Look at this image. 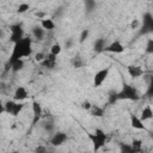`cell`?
<instances>
[{
  "mask_svg": "<svg viewBox=\"0 0 153 153\" xmlns=\"http://www.w3.org/2000/svg\"><path fill=\"white\" fill-rule=\"evenodd\" d=\"M32 54V39L30 37H24L17 43H13V49L10 55L7 63H11L16 60L29 57Z\"/></svg>",
  "mask_w": 153,
  "mask_h": 153,
  "instance_id": "cell-1",
  "label": "cell"
},
{
  "mask_svg": "<svg viewBox=\"0 0 153 153\" xmlns=\"http://www.w3.org/2000/svg\"><path fill=\"white\" fill-rule=\"evenodd\" d=\"M117 98H118V100H133V102H136L141 97H140L137 90L134 86H131L129 84H123L122 88L117 92Z\"/></svg>",
  "mask_w": 153,
  "mask_h": 153,
  "instance_id": "cell-2",
  "label": "cell"
},
{
  "mask_svg": "<svg viewBox=\"0 0 153 153\" xmlns=\"http://www.w3.org/2000/svg\"><path fill=\"white\" fill-rule=\"evenodd\" d=\"M87 136H88L90 141L92 142L94 151H99L102 147H104L106 143V140H108V135L105 134V131L99 128H97L94 130V133H87Z\"/></svg>",
  "mask_w": 153,
  "mask_h": 153,
  "instance_id": "cell-3",
  "label": "cell"
},
{
  "mask_svg": "<svg viewBox=\"0 0 153 153\" xmlns=\"http://www.w3.org/2000/svg\"><path fill=\"white\" fill-rule=\"evenodd\" d=\"M24 109V104L17 100H7L2 108V111L11 115V116H18Z\"/></svg>",
  "mask_w": 153,
  "mask_h": 153,
  "instance_id": "cell-4",
  "label": "cell"
},
{
  "mask_svg": "<svg viewBox=\"0 0 153 153\" xmlns=\"http://www.w3.org/2000/svg\"><path fill=\"white\" fill-rule=\"evenodd\" d=\"M153 33V16L149 12H146L142 17V24L140 27V35Z\"/></svg>",
  "mask_w": 153,
  "mask_h": 153,
  "instance_id": "cell-5",
  "label": "cell"
},
{
  "mask_svg": "<svg viewBox=\"0 0 153 153\" xmlns=\"http://www.w3.org/2000/svg\"><path fill=\"white\" fill-rule=\"evenodd\" d=\"M10 41L12 43H17L18 41H20L22 38H24V29L23 25L20 23L13 24L10 26Z\"/></svg>",
  "mask_w": 153,
  "mask_h": 153,
  "instance_id": "cell-6",
  "label": "cell"
},
{
  "mask_svg": "<svg viewBox=\"0 0 153 153\" xmlns=\"http://www.w3.org/2000/svg\"><path fill=\"white\" fill-rule=\"evenodd\" d=\"M109 73H110V67H105V68L99 69V71L94 74V76H93V86H94V87H99V86L106 80Z\"/></svg>",
  "mask_w": 153,
  "mask_h": 153,
  "instance_id": "cell-7",
  "label": "cell"
},
{
  "mask_svg": "<svg viewBox=\"0 0 153 153\" xmlns=\"http://www.w3.org/2000/svg\"><path fill=\"white\" fill-rule=\"evenodd\" d=\"M32 112H33V117H32V123H31V127H35L38 121L42 118V115H43V109H42V105L33 100L32 102Z\"/></svg>",
  "mask_w": 153,
  "mask_h": 153,
  "instance_id": "cell-8",
  "label": "cell"
},
{
  "mask_svg": "<svg viewBox=\"0 0 153 153\" xmlns=\"http://www.w3.org/2000/svg\"><path fill=\"white\" fill-rule=\"evenodd\" d=\"M67 140H68V136H67V134H66L65 131H56V133H54V135L51 136L50 143H51V146H54V147H59V146L63 145Z\"/></svg>",
  "mask_w": 153,
  "mask_h": 153,
  "instance_id": "cell-9",
  "label": "cell"
},
{
  "mask_svg": "<svg viewBox=\"0 0 153 153\" xmlns=\"http://www.w3.org/2000/svg\"><path fill=\"white\" fill-rule=\"evenodd\" d=\"M106 53H112V54H122L124 51V45L120 41H114L110 44H108L104 49Z\"/></svg>",
  "mask_w": 153,
  "mask_h": 153,
  "instance_id": "cell-10",
  "label": "cell"
},
{
  "mask_svg": "<svg viewBox=\"0 0 153 153\" xmlns=\"http://www.w3.org/2000/svg\"><path fill=\"white\" fill-rule=\"evenodd\" d=\"M29 97V92L24 86H18L13 93V99L17 102H23Z\"/></svg>",
  "mask_w": 153,
  "mask_h": 153,
  "instance_id": "cell-11",
  "label": "cell"
},
{
  "mask_svg": "<svg viewBox=\"0 0 153 153\" xmlns=\"http://www.w3.org/2000/svg\"><path fill=\"white\" fill-rule=\"evenodd\" d=\"M130 126L134 129H137V130H147L146 126L143 124V121L139 116H136L134 114L130 115Z\"/></svg>",
  "mask_w": 153,
  "mask_h": 153,
  "instance_id": "cell-12",
  "label": "cell"
},
{
  "mask_svg": "<svg viewBox=\"0 0 153 153\" xmlns=\"http://www.w3.org/2000/svg\"><path fill=\"white\" fill-rule=\"evenodd\" d=\"M127 72L133 79H137L143 74V69L140 66H135V65H129L127 67Z\"/></svg>",
  "mask_w": 153,
  "mask_h": 153,
  "instance_id": "cell-13",
  "label": "cell"
},
{
  "mask_svg": "<svg viewBox=\"0 0 153 153\" xmlns=\"http://www.w3.org/2000/svg\"><path fill=\"white\" fill-rule=\"evenodd\" d=\"M42 66H43L44 68L53 69V68L56 66V55L49 53V54L45 56V59L42 61Z\"/></svg>",
  "mask_w": 153,
  "mask_h": 153,
  "instance_id": "cell-14",
  "label": "cell"
},
{
  "mask_svg": "<svg viewBox=\"0 0 153 153\" xmlns=\"http://www.w3.org/2000/svg\"><path fill=\"white\" fill-rule=\"evenodd\" d=\"M7 67H8L12 72L17 73V72H19V71H22V69L24 68V61H23V59L16 60V61H13V62H11V63H7Z\"/></svg>",
  "mask_w": 153,
  "mask_h": 153,
  "instance_id": "cell-15",
  "label": "cell"
},
{
  "mask_svg": "<svg viewBox=\"0 0 153 153\" xmlns=\"http://www.w3.org/2000/svg\"><path fill=\"white\" fill-rule=\"evenodd\" d=\"M140 118L145 122V121H148L151 118H153V110L149 105L145 106L142 110H141V114H140Z\"/></svg>",
  "mask_w": 153,
  "mask_h": 153,
  "instance_id": "cell-16",
  "label": "cell"
},
{
  "mask_svg": "<svg viewBox=\"0 0 153 153\" xmlns=\"http://www.w3.org/2000/svg\"><path fill=\"white\" fill-rule=\"evenodd\" d=\"M105 47H106V42H105L104 38H97V39L94 41V43H93V50H94L96 53H102V51H104Z\"/></svg>",
  "mask_w": 153,
  "mask_h": 153,
  "instance_id": "cell-17",
  "label": "cell"
},
{
  "mask_svg": "<svg viewBox=\"0 0 153 153\" xmlns=\"http://www.w3.org/2000/svg\"><path fill=\"white\" fill-rule=\"evenodd\" d=\"M41 26L45 31H51L55 29V23L50 18H43V19H41Z\"/></svg>",
  "mask_w": 153,
  "mask_h": 153,
  "instance_id": "cell-18",
  "label": "cell"
},
{
  "mask_svg": "<svg viewBox=\"0 0 153 153\" xmlns=\"http://www.w3.org/2000/svg\"><path fill=\"white\" fill-rule=\"evenodd\" d=\"M32 35H33V37H35L36 39H38V41H42V39L44 38V35H45V30H44L42 26H38V25H36V26H33V27H32Z\"/></svg>",
  "mask_w": 153,
  "mask_h": 153,
  "instance_id": "cell-19",
  "label": "cell"
},
{
  "mask_svg": "<svg viewBox=\"0 0 153 153\" xmlns=\"http://www.w3.org/2000/svg\"><path fill=\"white\" fill-rule=\"evenodd\" d=\"M90 114H91V116H94V117H103L104 116V108L92 104V106L90 109Z\"/></svg>",
  "mask_w": 153,
  "mask_h": 153,
  "instance_id": "cell-20",
  "label": "cell"
},
{
  "mask_svg": "<svg viewBox=\"0 0 153 153\" xmlns=\"http://www.w3.org/2000/svg\"><path fill=\"white\" fill-rule=\"evenodd\" d=\"M71 63H72V66H73L74 68H80V67L84 66V60H82L79 55H75V56L71 60Z\"/></svg>",
  "mask_w": 153,
  "mask_h": 153,
  "instance_id": "cell-21",
  "label": "cell"
},
{
  "mask_svg": "<svg viewBox=\"0 0 153 153\" xmlns=\"http://www.w3.org/2000/svg\"><path fill=\"white\" fill-rule=\"evenodd\" d=\"M85 10L90 13V12H93L96 10V6H97V2L96 0H85Z\"/></svg>",
  "mask_w": 153,
  "mask_h": 153,
  "instance_id": "cell-22",
  "label": "cell"
},
{
  "mask_svg": "<svg viewBox=\"0 0 153 153\" xmlns=\"http://www.w3.org/2000/svg\"><path fill=\"white\" fill-rule=\"evenodd\" d=\"M145 96L148 97V98H152V97H153V75L149 78L148 86H147V90H146V92H145Z\"/></svg>",
  "mask_w": 153,
  "mask_h": 153,
  "instance_id": "cell-23",
  "label": "cell"
},
{
  "mask_svg": "<svg viewBox=\"0 0 153 153\" xmlns=\"http://www.w3.org/2000/svg\"><path fill=\"white\" fill-rule=\"evenodd\" d=\"M130 145L133 147V152H140L141 148H142V141L141 140H137V139H134Z\"/></svg>",
  "mask_w": 153,
  "mask_h": 153,
  "instance_id": "cell-24",
  "label": "cell"
},
{
  "mask_svg": "<svg viewBox=\"0 0 153 153\" xmlns=\"http://www.w3.org/2000/svg\"><path fill=\"white\" fill-rule=\"evenodd\" d=\"M61 51H62V45H61L60 43H54V44L50 47V53L54 54V55H56V56H57Z\"/></svg>",
  "mask_w": 153,
  "mask_h": 153,
  "instance_id": "cell-25",
  "label": "cell"
},
{
  "mask_svg": "<svg viewBox=\"0 0 153 153\" xmlns=\"http://www.w3.org/2000/svg\"><path fill=\"white\" fill-rule=\"evenodd\" d=\"M116 102H118L117 98V92L116 91H111L108 96V104H115Z\"/></svg>",
  "mask_w": 153,
  "mask_h": 153,
  "instance_id": "cell-26",
  "label": "cell"
},
{
  "mask_svg": "<svg viewBox=\"0 0 153 153\" xmlns=\"http://www.w3.org/2000/svg\"><path fill=\"white\" fill-rule=\"evenodd\" d=\"M120 151L124 152V153H133V147H131V145L120 143Z\"/></svg>",
  "mask_w": 153,
  "mask_h": 153,
  "instance_id": "cell-27",
  "label": "cell"
},
{
  "mask_svg": "<svg viewBox=\"0 0 153 153\" xmlns=\"http://www.w3.org/2000/svg\"><path fill=\"white\" fill-rule=\"evenodd\" d=\"M88 35H90V30H88V29H84V30L81 31V33H80V37H79V42H80V43H84V42L87 39Z\"/></svg>",
  "mask_w": 153,
  "mask_h": 153,
  "instance_id": "cell-28",
  "label": "cell"
},
{
  "mask_svg": "<svg viewBox=\"0 0 153 153\" xmlns=\"http://www.w3.org/2000/svg\"><path fill=\"white\" fill-rule=\"evenodd\" d=\"M29 8H30V5H29V4H26V2H23V4H20V5L18 6L17 12L22 14V13H25V12H26Z\"/></svg>",
  "mask_w": 153,
  "mask_h": 153,
  "instance_id": "cell-29",
  "label": "cell"
},
{
  "mask_svg": "<svg viewBox=\"0 0 153 153\" xmlns=\"http://www.w3.org/2000/svg\"><path fill=\"white\" fill-rule=\"evenodd\" d=\"M43 128H44L45 131H48V133H53L54 129H55V126H54L53 122H45L44 126H43Z\"/></svg>",
  "mask_w": 153,
  "mask_h": 153,
  "instance_id": "cell-30",
  "label": "cell"
},
{
  "mask_svg": "<svg viewBox=\"0 0 153 153\" xmlns=\"http://www.w3.org/2000/svg\"><path fill=\"white\" fill-rule=\"evenodd\" d=\"M146 53L147 54H153V39L152 38H149L148 41H147V43H146Z\"/></svg>",
  "mask_w": 153,
  "mask_h": 153,
  "instance_id": "cell-31",
  "label": "cell"
},
{
  "mask_svg": "<svg viewBox=\"0 0 153 153\" xmlns=\"http://www.w3.org/2000/svg\"><path fill=\"white\" fill-rule=\"evenodd\" d=\"M91 106H92V104H91L90 100H84V102L81 103V108H82L84 110H88V111H90Z\"/></svg>",
  "mask_w": 153,
  "mask_h": 153,
  "instance_id": "cell-32",
  "label": "cell"
},
{
  "mask_svg": "<svg viewBox=\"0 0 153 153\" xmlns=\"http://www.w3.org/2000/svg\"><path fill=\"white\" fill-rule=\"evenodd\" d=\"M44 59H45V55H44V54H42V53H38V54H36V55H35V60H36L37 62H42Z\"/></svg>",
  "mask_w": 153,
  "mask_h": 153,
  "instance_id": "cell-33",
  "label": "cell"
},
{
  "mask_svg": "<svg viewBox=\"0 0 153 153\" xmlns=\"http://www.w3.org/2000/svg\"><path fill=\"white\" fill-rule=\"evenodd\" d=\"M139 24H140V23H139V20L134 19V20L131 22V24H130V27H131V29H136V27L139 26Z\"/></svg>",
  "mask_w": 153,
  "mask_h": 153,
  "instance_id": "cell-34",
  "label": "cell"
},
{
  "mask_svg": "<svg viewBox=\"0 0 153 153\" xmlns=\"http://www.w3.org/2000/svg\"><path fill=\"white\" fill-rule=\"evenodd\" d=\"M72 43H73V41H72V39H68V41L66 42V48H71Z\"/></svg>",
  "mask_w": 153,
  "mask_h": 153,
  "instance_id": "cell-35",
  "label": "cell"
},
{
  "mask_svg": "<svg viewBox=\"0 0 153 153\" xmlns=\"http://www.w3.org/2000/svg\"><path fill=\"white\" fill-rule=\"evenodd\" d=\"M36 151H37V152H39V151H45V148H43V147H38V148H36Z\"/></svg>",
  "mask_w": 153,
  "mask_h": 153,
  "instance_id": "cell-36",
  "label": "cell"
},
{
  "mask_svg": "<svg viewBox=\"0 0 153 153\" xmlns=\"http://www.w3.org/2000/svg\"><path fill=\"white\" fill-rule=\"evenodd\" d=\"M151 134V137H153V133H149Z\"/></svg>",
  "mask_w": 153,
  "mask_h": 153,
  "instance_id": "cell-37",
  "label": "cell"
}]
</instances>
